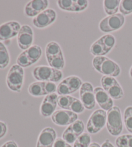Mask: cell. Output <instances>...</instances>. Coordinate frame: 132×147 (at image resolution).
I'll list each match as a JSON object with an SVG mask.
<instances>
[{
  "label": "cell",
  "mask_w": 132,
  "mask_h": 147,
  "mask_svg": "<svg viewBox=\"0 0 132 147\" xmlns=\"http://www.w3.org/2000/svg\"><path fill=\"white\" fill-rule=\"evenodd\" d=\"M94 69L105 76L116 77L121 74V68L113 60L105 56L95 57L92 60Z\"/></svg>",
  "instance_id": "1"
},
{
  "label": "cell",
  "mask_w": 132,
  "mask_h": 147,
  "mask_svg": "<svg viewBox=\"0 0 132 147\" xmlns=\"http://www.w3.org/2000/svg\"><path fill=\"white\" fill-rule=\"evenodd\" d=\"M32 75L37 80L52 82H59L62 79L63 76L61 70L46 65L35 67L32 71Z\"/></svg>",
  "instance_id": "2"
},
{
  "label": "cell",
  "mask_w": 132,
  "mask_h": 147,
  "mask_svg": "<svg viewBox=\"0 0 132 147\" xmlns=\"http://www.w3.org/2000/svg\"><path fill=\"white\" fill-rule=\"evenodd\" d=\"M106 128L108 132L113 136H118L123 131V120L121 111L117 106H113L107 112Z\"/></svg>",
  "instance_id": "3"
},
{
  "label": "cell",
  "mask_w": 132,
  "mask_h": 147,
  "mask_svg": "<svg viewBox=\"0 0 132 147\" xmlns=\"http://www.w3.org/2000/svg\"><path fill=\"white\" fill-rule=\"evenodd\" d=\"M24 80V69L17 64H14L7 75L6 82L8 88L12 92H20Z\"/></svg>",
  "instance_id": "4"
},
{
  "label": "cell",
  "mask_w": 132,
  "mask_h": 147,
  "mask_svg": "<svg viewBox=\"0 0 132 147\" xmlns=\"http://www.w3.org/2000/svg\"><path fill=\"white\" fill-rule=\"evenodd\" d=\"M107 112L102 109H98L93 111L88 121L86 129L88 133L95 134L104 128L106 123Z\"/></svg>",
  "instance_id": "5"
},
{
  "label": "cell",
  "mask_w": 132,
  "mask_h": 147,
  "mask_svg": "<svg viewBox=\"0 0 132 147\" xmlns=\"http://www.w3.org/2000/svg\"><path fill=\"white\" fill-rule=\"evenodd\" d=\"M125 22V18L123 14L117 13L105 17L99 23L100 30L103 32H113L120 29Z\"/></svg>",
  "instance_id": "6"
},
{
  "label": "cell",
  "mask_w": 132,
  "mask_h": 147,
  "mask_svg": "<svg viewBox=\"0 0 132 147\" xmlns=\"http://www.w3.org/2000/svg\"><path fill=\"white\" fill-rule=\"evenodd\" d=\"M80 100L87 110H92L95 106L94 89L92 84L88 82H83L79 90Z\"/></svg>",
  "instance_id": "7"
},
{
  "label": "cell",
  "mask_w": 132,
  "mask_h": 147,
  "mask_svg": "<svg viewBox=\"0 0 132 147\" xmlns=\"http://www.w3.org/2000/svg\"><path fill=\"white\" fill-rule=\"evenodd\" d=\"M53 123L56 125L65 126L72 125L77 120V114L70 110H57L51 116Z\"/></svg>",
  "instance_id": "8"
},
{
  "label": "cell",
  "mask_w": 132,
  "mask_h": 147,
  "mask_svg": "<svg viewBox=\"0 0 132 147\" xmlns=\"http://www.w3.org/2000/svg\"><path fill=\"white\" fill-rule=\"evenodd\" d=\"M56 18V12L54 9H47L35 16L32 22L35 27L43 29L52 24L55 21Z\"/></svg>",
  "instance_id": "9"
},
{
  "label": "cell",
  "mask_w": 132,
  "mask_h": 147,
  "mask_svg": "<svg viewBox=\"0 0 132 147\" xmlns=\"http://www.w3.org/2000/svg\"><path fill=\"white\" fill-rule=\"evenodd\" d=\"M34 40V32L29 25H24L17 35V45L22 50H27L32 45Z\"/></svg>",
  "instance_id": "10"
},
{
  "label": "cell",
  "mask_w": 132,
  "mask_h": 147,
  "mask_svg": "<svg viewBox=\"0 0 132 147\" xmlns=\"http://www.w3.org/2000/svg\"><path fill=\"white\" fill-rule=\"evenodd\" d=\"M21 25L16 21L8 22L0 25V40L4 41L18 35Z\"/></svg>",
  "instance_id": "11"
},
{
  "label": "cell",
  "mask_w": 132,
  "mask_h": 147,
  "mask_svg": "<svg viewBox=\"0 0 132 147\" xmlns=\"http://www.w3.org/2000/svg\"><path fill=\"white\" fill-rule=\"evenodd\" d=\"M58 95L56 93L47 95L44 98L40 106V113L45 117L52 115L57 106Z\"/></svg>",
  "instance_id": "12"
},
{
  "label": "cell",
  "mask_w": 132,
  "mask_h": 147,
  "mask_svg": "<svg viewBox=\"0 0 132 147\" xmlns=\"http://www.w3.org/2000/svg\"><path fill=\"white\" fill-rule=\"evenodd\" d=\"M48 0H32L29 1L25 7V14L27 17L33 18L41 13L49 7Z\"/></svg>",
  "instance_id": "13"
},
{
  "label": "cell",
  "mask_w": 132,
  "mask_h": 147,
  "mask_svg": "<svg viewBox=\"0 0 132 147\" xmlns=\"http://www.w3.org/2000/svg\"><path fill=\"white\" fill-rule=\"evenodd\" d=\"M57 5L63 11L69 12H81L88 6L86 0H59Z\"/></svg>",
  "instance_id": "14"
},
{
  "label": "cell",
  "mask_w": 132,
  "mask_h": 147,
  "mask_svg": "<svg viewBox=\"0 0 132 147\" xmlns=\"http://www.w3.org/2000/svg\"><path fill=\"white\" fill-rule=\"evenodd\" d=\"M56 139V132L53 128L43 129L38 137L36 147H53Z\"/></svg>",
  "instance_id": "15"
},
{
  "label": "cell",
  "mask_w": 132,
  "mask_h": 147,
  "mask_svg": "<svg viewBox=\"0 0 132 147\" xmlns=\"http://www.w3.org/2000/svg\"><path fill=\"white\" fill-rule=\"evenodd\" d=\"M94 95L96 102L102 110L108 111L113 107V99L103 88H95L94 89Z\"/></svg>",
  "instance_id": "16"
},
{
  "label": "cell",
  "mask_w": 132,
  "mask_h": 147,
  "mask_svg": "<svg viewBox=\"0 0 132 147\" xmlns=\"http://www.w3.org/2000/svg\"><path fill=\"white\" fill-rule=\"evenodd\" d=\"M45 54L47 60H49L52 58L63 55V52L61 48L57 42H50L45 48Z\"/></svg>",
  "instance_id": "17"
},
{
  "label": "cell",
  "mask_w": 132,
  "mask_h": 147,
  "mask_svg": "<svg viewBox=\"0 0 132 147\" xmlns=\"http://www.w3.org/2000/svg\"><path fill=\"white\" fill-rule=\"evenodd\" d=\"M31 65L35 64L39 60L42 55V49L37 45H32L29 49L25 51Z\"/></svg>",
  "instance_id": "18"
},
{
  "label": "cell",
  "mask_w": 132,
  "mask_h": 147,
  "mask_svg": "<svg viewBox=\"0 0 132 147\" xmlns=\"http://www.w3.org/2000/svg\"><path fill=\"white\" fill-rule=\"evenodd\" d=\"M45 82L42 81H38L35 82L30 84L28 88L29 94L33 97H41V96H47L45 93Z\"/></svg>",
  "instance_id": "19"
},
{
  "label": "cell",
  "mask_w": 132,
  "mask_h": 147,
  "mask_svg": "<svg viewBox=\"0 0 132 147\" xmlns=\"http://www.w3.org/2000/svg\"><path fill=\"white\" fill-rule=\"evenodd\" d=\"M120 3V0H105L103 1V8L106 14L111 16L117 13Z\"/></svg>",
  "instance_id": "20"
},
{
  "label": "cell",
  "mask_w": 132,
  "mask_h": 147,
  "mask_svg": "<svg viewBox=\"0 0 132 147\" xmlns=\"http://www.w3.org/2000/svg\"><path fill=\"white\" fill-rule=\"evenodd\" d=\"M90 51L91 54L95 56V57H103L108 53L104 46L101 38L98 39L94 43H93L90 48Z\"/></svg>",
  "instance_id": "21"
},
{
  "label": "cell",
  "mask_w": 132,
  "mask_h": 147,
  "mask_svg": "<svg viewBox=\"0 0 132 147\" xmlns=\"http://www.w3.org/2000/svg\"><path fill=\"white\" fill-rule=\"evenodd\" d=\"M65 80L67 82L72 93H75L77 90H80L81 86L83 84L82 80L77 76H70V77L65 78Z\"/></svg>",
  "instance_id": "22"
},
{
  "label": "cell",
  "mask_w": 132,
  "mask_h": 147,
  "mask_svg": "<svg viewBox=\"0 0 132 147\" xmlns=\"http://www.w3.org/2000/svg\"><path fill=\"white\" fill-rule=\"evenodd\" d=\"M10 63V56L5 45L0 42V69H3Z\"/></svg>",
  "instance_id": "23"
},
{
  "label": "cell",
  "mask_w": 132,
  "mask_h": 147,
  "mask_svg": "<svg viewBox=\"0 0 132 147\" xmlns=\"http://www.w3.org/2000/svg\"><path fill=\"white\" fill-rule=\"evenodd\" d=\"M106 92L108 93V94L110 96L112 99H121L124 96L123 90L119 82L111 86L107 90H106Z\"/></svg>",
  "instance_id": "24"
},
{
  "label": "cell",
  "mask_w": 132,
  "mask_h": 147,
  "mask_svg": "<svg viewBox=\"0 0 132 147\" xmlns=\"http://www.w3.org/2000/svg\"><path fill=\"white\" fill-rule=\"evenodd\" d=\"M117 147H132V135L124 134L119 136L115 140Z\"/></svg>",
  "instance_id": "25"
},
{
  "label": "cell",
  "mask_w": 132,
  "mask_h": 147,
  "mask_svg": "<svg viewBox=\"0 0 132 147\" xmlns=\"http://www.w3.org/2000/svg\"><path fill=\"white\" fill-rule=\"evenodd\" d=\"M50 67L61 71L65 66V59L63 55L57 56L47 60Z\"/></svg>",
  "instance_id": "26"
},
{
  "label": "cell",
  "mask_w": 132,
  "mask_h": 147,
  "mask_svg": "<svg viewBox=\"0 0 132 147\" xmlns=\"http://www.w3.org/2000/svg\"><path fill=\"white\" fill-rule=\"evenodd\" d=\"M73 97L70 95H59L57 98V106L63 110H69Z\"/></svg>",
  "instance_id": "27"
},
{
  "label": "cell",
  "mask_w": 132,
  "mask_h": 147,
  "mask_svg": "<svg viewBox=\"0 0 132 147\" xmlns=\"http://www.w3.org/2000/svg\"><path fill=\"white\" fill-rule=\"evenodd\" d=\"M124 122L126 130L132 133V106H128L124 110Z\"/></svg>",
  "instance_id": "28"
},
{
  "label": "cell",
  "mask_w": 132,
  "mask_h": 147,
  "mask_svg": "<svg viewBox=\"0 0 132 147\" xmlns=\"http://www.w3.org/2000/svg\"><path fill=\"white\" fill-rule=\"evenodd\" d=\"M106 51L109 53L115 44V38L113 35L106 34L100 38Z\"/></svg>",
  "instance_id": "29"
},
{
  "label": "cell",
  "mask_w": 132,
  "mask_h": 147,
  "mask_svg": "<svg viewBox=\"0 0 132 147\" xmlns=\"http://www.w3.org/2000/svg\"><path fill=\"white\" fill-rule=\"evenodd\" d=\"M85 106H83V103L81 102V101L79 99L75 97L73 98L72 103H71L69 108L70 111H72L73 113L78 114L83 113L85 110Z\"/></svg>",
  "instance_id": "30"
},
{
  "label": "cell",
  "mask_w": 132,
  "mask_h": 147,
  "mask_svg": "<svg viewBox=\"0 0 132 147\" xmlns=\"http://www.w3.org/2000/svg\"><path fill=\"white\" fill-rule=\"evenodd\" d=\"M119 11L121 14L128 15L132 13V0H123L121 1L119 5Z\"/></svg>",
  "instance_id": "31"
},
{
  "label": "cell",
  "mask_w": 132,
  "mask_h": 147,
  "mask_svg": "<svg viewBox=\"0 0 132 147\" xmlns=\"http://www.w3.org/2000/svg\"><path fill=\"white\" fill-rule=\"evenodd\" d=\"M62 138L68 144H74L75 141L77 140V137L73 133V131L69 126L63 132Z\"/></svg>",
  "instance_id": "32"
},
{
  "label": "cell",
  "mask_w": 132,
  "mask_h": 147,
  "mask_svg": "<svg viewBox=\"0 0 132 147\" xmlns=\"http://www.w3.org/2000/svg\"><path fill=\"white\" fill-rule=\"evenodd\" d=\"M71 129L73 131L76 136L78 137L80 136L81 134H83L84 130H85V125L82 121L81 120H77L75 121L74 123H72V125H70Z\"/></svg>",
  "instance_id": "33"
},
{
  "label": "cell",
  "mask_w": 132,
  "mask_h": 147,
  "mask_svg": "<svg viewBox=\"0 0 132 147\" xmlns=\"http://www.w3.org/2000/svg\"><path fill=\"white\" fill-rule=\"evenodd\" d=\"M117 82L118 81L115 79V77H110V76H103L101 79V86L105 91Z\"/></svg>",
  "instance_id": "34"
},
{
  "label": "cell",
  "mask_w": 132,
  "mask_h": 147,
  "mask_svg": "<svg viewBox=\"0 0 132 147\" xmlns=\"http://www.w3.org/2000/svg\"><path fill=\"white\" fill-rule=\"evenodd\" d=\"M57 93L59 95H68L72 94L70 88L65 79L62 80L57 86Z\"/></svg>",
  "instance_id": "35"
},
{
  "label": "cell",
  "mask_w": 132,
  "mask_h": 147,
  "mask_svg": "<svg viewBox=\"0 0 132 147\" xmlns=\"http://www.w3.org/2000/svg\"><path fill=\"white\" fill-rule=\"evenodd\" d=\"M16 62L17 64L19 65V66L22 67L23 68L27 67L30 66V65H31V64H30L29 58H28L27 55L25 51L18 56Z\"/></svg>",
  "instance_id": "36"
},
{
  "label": "cell",
  "mask_w": 132,
  "mask_h": 147,
  "mask_svg": "<svg viewBox=\"0 0 132 147\" xmlns=\"http://www.w3.org/2000/svg\"><path fill=\"white\" fill-rule=\"evenodd\" d=\"M75 142L82 144L85 147H88L91 144V137L88 133H83L79 136Z\"/></svg>",
  "instance_id": "37"
},
{
  "label": "cell",
  "mask_w": 132,
  "mask_h": 147,
  "mask_svg": "<svg viewBox=\"0 0 132 147\" xmlns=\"http://www.w3.org/2000/svg\"><path fill=\"white\" fill-rule=\"evenodd\" d=\"M57 86H56L55 82H45L44 88L47 95L52 94V93H55V92H57Z\"/></svg>",
  "instance_id": "38"
},
{
  "label": "cell",
  "mask_w": 132,
  "mask_h": 147,
  "mask_svg": "<svg viewBox=\"0 0 132 147\" xmlns=\"http://www.w3.org/2000/svg\"><path fill=\"white\" fill-rule=\"evenodd\" d=\"M7 132V126L5 123L0 121V139L3 138Z\"/></svg>",
  "instance_id": "39"
},
{
  "label": "cell",
  "mask_w": 132,
  "mask_h": 147,
  "mask_svg": "<svg viewBox=\"0 0 132 147\" xmlns=\"http://www.w3.org/2000/svg\"><path fill=\"white\" fill-rule=\"evenodd\" d=\"M67 144L68 143L65 141L63 138H57L55 139L53 147H66Z\"/></svg>",
  "instance_id": "40"
},
{
  "label": "cell",
  "mask_w": 132,
  "mask_h": 147,
  "mask_svg": "<svg viewBox=\"0 0 132 147\" xmlns=\"http://www.w3.org/2000/svg\"><path fill=\"white\" fill-rule=\"evenodd\" d=\"M1 146L2 147H18L17 143L14 141H7L5 143H4Z\"/></svg>",
  "instance_id": "41"
},
{
  "label": "cell",
  "mask_w": 132,
  "mask_h": 147,
  "mask_svg": "<svg viewBox=\"0 0 132 147\" xmlns=\"http://www.w3.org/2000/svg\"><path fill=\"white\" fill-rule=\"evenodd\" d=\"M101 147H115V146L113 145L112 143H111L108 139H107V140H106L103 143L102 145H101Z\"/></svg>",
  "instance_id": "42"
},
{
  "label": "cell",
  "mask_w": 132,
  "mask_h": 147,
  "mask_svg": "<svg viewBox=\"0 0 132 147\" xmlns=\"http://www.w3.org/2000/svg\"><path fill=\"white\" fill-rule=\"evenodd\" d=\"M88 147H101V146H100L99 144L97 143H92Z\"/></svg>",
  "instance_id": "43"
},
{
  "label": "cell",
  "mask_w": 132,
  "mask_h": 147,
  "mask_svg": "<svg viewBox=\"0 0 132 147\" xmlns=\"http://www.w3.org/2000/svg\"><path fill=\"white\" fill-rule=\"evenodd\" d=\"M73 147H85V146H84L82 145V144L77 143V142H75L74 144H73Z\"/></svg>",
  "instance_id": "44"
},
{
  "label": "cell",
  "mask_w": 132,
  "mask_h": 147,
  "mask_svg": "<svg viewBox=\"0 0 132 147\" xmlns=\"http://www.w3.org/2000/svg\"><path fill=\"white\" fill-rule=\"evenodd\" d=\"M129 76H130V77L132 78V66L131 67L130 69H129Z\"/></svg>",
  "instance_id": "45"
},
{
  "label": "cell",
  "mask_w": 132,
  "mask_h": 147,
  "mask_svg": "<svg viewBox=\"0 0 132 147\" xmlns=\"http://www.w3.org/2000/svg\"><path fill=\"white\" fill-rule=\"evenodd\" d=\"M66 147H72V146H71L70 145V144H67V146H66Z\"/></svg>",
  "instance_id": "46"
},
{
  "label": "cell",
  "mask_w": 132,
  "mask_h": 147,
  "mask_svg": "<svg viewBox=\"0 0 132 147\" xmlns=\"http://www.w3.org/2000/svg\"><path fill=\"white\" fill-rule=\"evenodd\" d=\"M1 147H2V146H1Z\"/></svg>",
  "instance_id": "47"
}]
</instances>
